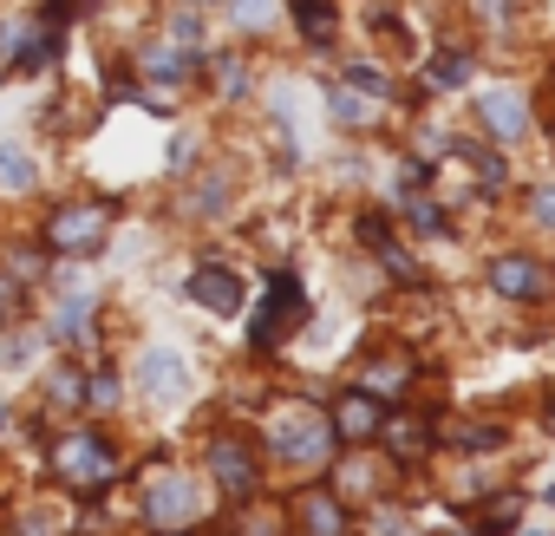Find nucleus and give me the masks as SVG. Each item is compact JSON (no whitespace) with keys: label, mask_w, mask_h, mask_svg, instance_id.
<instances>
[{"label":"nucleus","mask_w":555,"mask_h":536,"mask_svg":"<svg viewBox=\"0 0 555 536\" xmlns=\"http://www.w3.org/2000/svg\"><path fill=\"white\" fill-rule=\"evenodd\" d=\"M47 464H53V477L73 484L79 497H99V490L118 484V451H112L92 425H66V432L47 445Z\"/></svg>","instance_id":"obj_1"},{"label":"nucleus","mask_w":555,"mask_h":536,"mask_svg":"<svg viewBox=\"0 0 555 536\" xmlns=\"http://www.w3.org/2000/svg\"><path fill=\"white\" fill-rule=\"evenodd\" d=\"M268 445H274V458H288V464H327L334 425H327V412H314V406H288V412L268 419Z\"/></svg>","instance_id":"obj_2"},{"label":"nucleus","mask_w":555,"mask_h":536,"mask_svg":"<svg viewBox=\"0 0 555 536\" xmlns=\"http://www.w3.org/2000/svg\"><path fill=\"white\" fill-rule=\"evenodd\" d=\"M105 235H112V209L105 203H66L40 229V242L53 255H92V248H105Z\"/></svg>","instance_id":"obj_3"},{"label":"nucleus","mask_w":555,"mask_h":536,"mask_svg":"<svg viewBox=\"0 0 555 536\" xmlns=\"http://www.w3.org/2000/svg\"><path fill=\"white\" fill-rule=\"evenodd\" d=\"M53 53H60V27H53V21H27V14H21V21L0 27V66H8L14 79L47 73Z\"/></svg>","instance_id":"obj_4"},{"label":"nucleus","mask_w":555,"mask_h":536,"mask_svg":"<svg viewBox=\"0 0 555 536\" xmlns=\"http://www.w3.org/2000/svg\"><path fill=\"white\" fill-rule=\"evenodd\" d=\"M301 308H308L301 276H295V268H274V276H268V302H261V315H255L248 341H255V347L288 341V334H295V321H301Z\"/></svg>","instance_id":"obj_5"},{"label":"nucleus","mask_w":555,"mask_h":536,"mask_svg":"<svg viewBox=\"0 0 555 536\" xmlns=\"http://www.w3.org/2000/svg\"><path fill=\"white\" fill-rule=\"evenodd\" d=\"M209 477H216L235 503L255 497V484H261V458H255V445L235 438V432H216V438H209Z\"/></svg>","instance_id":"obj_6"},{"label":"nucleus","mask_w":555,"mask_h":536,"mask_svg":"<svg viewBox=\"0 0 555 536\" xmlns=\"http://www.w3.org/2000/svg\"><path fill=\"white\" fill-rule=\"evenodd\" d=\"M144 516H151L157 529H183V523L196 516V477H183V471H157L151 490H144Z\"/></svg>","instance_id":"obj_7"},{"label":"nucleus","mask_w":555,"mask_h":536,"mask_svg":"<svg viewBox=\"0 0 555 536\" xmlns=\"http://www.w3.org/2000/svg\"><path fill=\"white\" fill-rule=\"evenodd\" d=\"M138 393L157 399V406H177V399L190 393V360H183L177 347H151V354L138 360Z\"/></svg>","instance_id":"obj_8"},{"label":"nucleus","mask_w":555,"mask_h":536,"mask_svg":"<svg viewBox=\"0 0 555 536\" xmlns=\"http://www.w3.org/2000/svg\"><path fill=\"white\" fill-rule=\"evenodd\" d=\"M183 295L196 302V308H209V315H242V276H235V268H222V261H203L196 268V276L183 282Z\"/></svg>","instance_id":"obj_9"},{"label":"nucleus","mask_w":555,"mask_h":536,"mask_svg":"<svg viewBox=\"0 0 555 536\" xmlns=\"http://www.w3.org/2000/svg\"><path fill=\"white\" fill-rule=\"evenodd\" d=\"M379 419H386V412H379V399H373V393H360V386H353L347 399H334V412H327V425H334V438H340V445H366V438H379Z\"/></svg>","instance_id":"obj_10"},{"label":"nucleus","mask_w":555,"mask_h":536,"mask_svg":"<svg viewBox=\"0 0 555 536\" xmlns=\"http://www.w3.org/2000/svg\"><path fill=\"white\" fill-rule=\"evenodd\" d=\"M295 523H301V536H347V503H340V490L308 484V490L295 497Z\"/></svg>","instance_id":"obj_11"},{"label":"nucleus","mask_w":555,"mask_h":536,"mask_svg":"<svg viewBox=\"0 0 555 536\" xmlns=\"http://www.w3.org/2000/svg\"><path fill=\"white\" fill-rule=\"evenodd\" d=\"M490 289L509 295V302H542L548 276H542V261H529V255H503V261L490 268Z\"/></svg>","instance_id":"obj_12"},{"label":"nucleus","mask_w":555,"mask_h":536,"mask_svg":"<svg viewBox=\"0 0 555 536\" xmlns=\"http://www.w3.org/2000/svg\"><path fill=\"white\" fill-rule=\"evenodd\" d=\"M196 66H203V60H196V53H183V47H170V40H164V47H144V53H138V73H151L157 86H177V92H183V86L196 79Z\"/></svg>","instance_id":"obj_13"},{"label":"nucleus","mask_w":555,"mask_h":536,"mask_svg":"<svg viewBox=\"0 0 555 536\" xmlns=\"http://www.w3.org/2000/svg\"><path fill=\"white\" fill-rule=\"evenodd\" d=\"M47 341H60V347H86V341H92V289H86V295H66V302L53 308Z\"/></svg>","instance_id":"obj_14"},{"label":"nucleus","mask_w":555,"mask_h":536,"mask_svg":"<svg viewBox=\"0 0 555 536\" xmlns=\"http://www.w3.org/2000/svg\"><path fill=\"white\" fill-rule=\"evenodd\" d=\"M379 438H386V451H392L399 464H412V458L431 451V425H425V419H379Z\"/></svg>","instance_id":"obj_15"},{"label":"nucleus","mask_w":555,"mask_h":536,"mask_svg":"<svg viewBox=\"0 0 555 536\" xmlns=\"http://www.w3.org/2000/svg\"><path fill=\"white\" fill-rule=\"evenodd\" d=\"M405 380H412V360H405V354H373V360L360 367V393H373V399L399 393Z\"/></svg>","instance_id":"obj_16"},{"label":"nucleus","mask_w":555,"mask_h":536,"mask_svg":"<svg viewBox=\"0 0 555 536\" xmlns=\"http://www.w3.org/2000/svg\"><path fill=\"white\" fill-rule=\"evenodd\" d=\"M40 183V164L27 144H0V196H27Z\"/></svg>","instance_id":"obj_17"},{"label":"nucleus","mask_w":555,"mask_h":536,"mask_svg":"<svg viewBox=\"0 0 555 536\" xmlns=\"http://www.w3.org/2000/svg\"><path fill=\"white\" fill-rule=\"evenodd\" d=\"M483 125H490L496 138H522L529 112L516 105V92H483Z\"/></svg>","instance_id":"obj_18"},{"label":"nucleus","mask_w":555,"mask_h":536,"mask_svg":"<svg viewBox=\"0 0 555 536\" xmlns=\"http://www.w3.org/2000/svg\"><path fill=\"white\" fill-rule=\"evenodd\" d=\"M47 399H53L60 412H79V406H86V373H79V367H53V373H47Z\"/></svg>","instance_id":"obj_19"},{"label":"nucleus","mask_w":555,"mask_h":536,"mask_svg":"<svg viewBox=\"0 0 555 536\" xmlns=\"http://www.w3.org/2000/svg\"><path fill=\"white\" fill-rule=\"evenodd\" d=\"M295 27H301L314 47H327L340 21H334V8H327V0H295Z\"/></svg>","instance_id":"obj_20"},{"label":"nucleus","mask_w":555,"mask_h":536,"mask_svg":"<svg viewBox=\"0 0 555 536\" xmlns=\"http://www.w3.org/2000/svg\"><path fill=\"white\" fill-rule=\"evenodd\" d=\"M516 516H522V497H516V490H503V497H490V503L477 510V529H483V536H503Z\"/></svg>","instance_id":"obj_21"},{"label":"nucleus","mask_w":555,"mask_h":536,"mask_svg":"<svg viewBox=\"0 0 555 536\" xmlns=\"http://www.w3.org/2000/svg\"><path fill=\"white\" fill-rule=\"evenodd\" d=\"M86 406H92V412H112V406H118V373H112V367H92V373H86Z\"/></svg>","instance_id":"obj_22"},{"label":"nucleus","mask_w":555,"mask_h":536,"mask_svg":"<svg viewBox=\"0 0 555 536\" xmlns=\"http://www.w3.org/2000/svg\"><path fill=\"white\" fill-rule=\"evenodd\" d=\"M34 354H40V341L27 328H0V367H27Z\"/></svg>","instance_id":"obj_23"},{"label":"nucleus","mask_w":555,"mask_h":536,"mask_svg":"<svg viewBox=\"0 0 555 536\" xmlns=\"http://www.w3.org/2000/svg\"><path fill=\"white\" fill-rule=\"evenodd\" d=\"M164 34H170V47H183V53H196V40H203V21H196V8H177Z\"/></svg>","instance_id":"obj_24"},{"label":"nucleus","mask_w":555,"mask_h":536,"mask_svg":"<svg viewBox=\"0 0 555 536\" xmlns=\"http://www.w3.org/2000/svg\"><path fill=\"white\" fill-rule=\"evenodd\" d=\"M21 302H27V289H21L14 276H0V328H14V321H21Z\"/></svg>","instance_id":"obj_25"},{"label":"nucleus","mask_w":555,"mask_h":536,"mask_svg":"<svg viewBox=\"0 0 555 536\" xmlns=\"http://www.w3.org/2000/svg\"><path fill=\"white\" fill-rule=\"evenodd\" d=\"M464 79H470L464 53H438V66H431V86H464Z\"/></svg>","instance_id":"obj_26"},{"label":"nucleus","mask_w":555,"mask_h":536,"mask_svg":"<svg viewBox=\"0 0 555 536\" xmlns=\"http://www.w3.org/2000/svg\"><path fill=\"white\" fill-rule=\"evenodd\" d=\"M334 118H340V125H373V105L353 99V92H334Z\"/></svg>","instance_id":"obj_27"},{"label":"nucleus","mask_w":555,"mask_h":536,"mask_svg":"<svg viewBox=\"0 0 555 536\" xmlns=\"http://www.w3.org/2000/svg\"><path fill=\"white\" fill-rule=\"evenodd\" d=\"M373 248H379V261L392 268V276H399V282H412V276H418V268H412V255H405V248H399L392 235H386V242H373Z\"/></svg>","instance_id":"obj_28"},{"label":"nucleus","mask_w":555,"mask_h":536,"mask_svg":"<svg viewBox=\"0 0 555 536\" xmlns=\"http://www.w3.org/2000/svg\"><path fill=\"white\" fill-rule=\"evenodd\" d=\"M235 27H268V0H235Z\"/></svg>","instance_id":"obj_29"},{"label":"nucleus","mask_w":555,"mask_h":536,"mask_svg":"<svg viewBox=\"0 0 555 536\" xmlns=\"http://www.w3.org/2000/svg\"><path fill=\"white\" fill-rule=\"evenodd\" d=\"M216 86H222V92H242V86H248L242 60H216Z\"/></svg>","instance_id":"obj_30"},{"label":"nucleus","mask_w":555,"mask_h":536,"mask_svg":"<svg viewBox=\"0 0 555 536\" xmlns=\"http://www.w3.org/2000/svg\"><path fill=\"white\" fill-rule=\"evenodd\" d=\"M412 229L438 235V229H444V209H438V203H412Z\"/></svg>","instance_id":"obj_31"},{"label":"nucleus","mask_w":555,"mask_h":536,"mask_svg":"<svg viewBox=\"0 0 555 536\" xmlns=\"http://www.w3.org/2000/svg\"><path fill=\"white\" fill-rule=\"evenodd\" d=\"M451 438H457L464 451H490V445H496V432H490V425H464V432H451Z\"/></svg>","instance_id":"obj_32"},{"label":"nucleus","mask_w":555,"mask_h":536,"mask_svg":"<svg viewBox=\"0 0 555 536\" xmlns=\"http://www.w3.org/2000/svg\"><path fill=\"white\" fill-rule=\"evenodd\" d=\"M470 164H477V177H483V183H503V164H496L490 151H470Z\"/></svg>","instance_id":"obj_33"},{"label":"nucleus","mask_w":555,"mask_h":536,"mask_svg":"<svg viewBox=\"0 0 555 536\" xmlns=\"http://www.w3.org/2000/svg\"><path fill=\"white\" fill-rule=\"evenodd\" d=\"M347 79H353V86H366V92H386V73H373V66H353Z\"/></svg>","instance_id":"obj_34"},{"label":"nucleus","mask_w":555,"mask_h":536,"mask_svg":"<svg viewBox=\"0 0 555 536\" xmlns=\"http://www.w3.org/2000/svg\"><path fill=\"white\" fill-rule=\"evenodd\" d=\"M535 222L555 229V190H535Z\"/></svg>","instance_id":"obj_35"},{"label":"nucleus","mask_w":555,"mask_h":536,"mask_svg":"<svg viewBox=\"0 0 555 536\" xmlns=\"http://www.w3.org/2000/svg\"><path fill=\"white\" fill-rule=\"evenodd\" d=\"M242 536H274V516H242Z\"/></svg>","instance_id":"obj_36"},{"label":"nucleus","mask_w":555,"mask_h":536,"mask_svg":"<svg viewBox=\"0 0 555 536\" xmlns=\"http://www.w3.org/2000/svg\"><path fill=\"white\" fill-rule=\"evenodd\" d=\"M8 425H14V406H8V399H0V438H8Z\"/></svg>","instance_id":"obj_37"},{"label":"nucleus","mask_w":555,"mask_h":536,"mask_svg":"<svg viewBox=\"0 0 555 536\" xmlns=\"http://www.w3.org/2000/svg\"><path fill=\"white\" fill-rule=\"evenodd\" d=\"M21 536H47V523H21Z\"/></svg>","instance_id":"obj_38"},{"label":"nucleus","mask_w":555,"mask_h":536,"mask_svg":"<svg viewBox=\"0 0 555 536\" xmlns=\"http://www.w3.org/2000/svg\"><path fill=\"white\" fill-rule=\"evenodd\" d=\"M548 432H555V399H548Z\"/></svg>","instance_id":"obj_39"},{"label":"nucleus","mask_w":555,"mask_h":536,"mask_svg":"<svg viewBox=\"0 0 555 536\" xmlns=\"http://www.w3.org/2000/svg\"><path fill=\"white\" fill-rule=\"evenodd\" d=\"M157 536H190V529H157Z\"/></svg>","instance_id":"obj_40"},{"label":"nucleus","mask_w":555,"mask_h":536,"mask_svg":"<svg viewBox=\"0 0 555 536\" xmlns=\"http://www.w3.org/2000/svg\"><path fill=\"white\" fill-rule=\"evenodd\" d=\"M190 8H209V0H190Z\"/></svg>","instance_id":"obj_41"}]
</instances>
